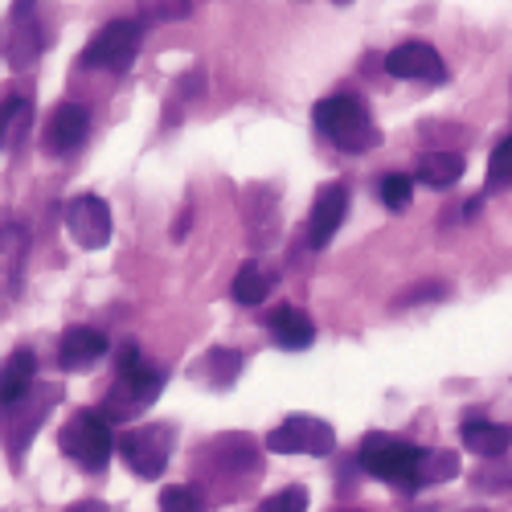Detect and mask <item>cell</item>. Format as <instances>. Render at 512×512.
Returning a JSON list of instances; mask_svg holds the SVG:
<instances>
[{
  "label": "cell",
  "mask_w": 512,
  "mask_h": 512,
  "mask_svg": "<svg viewBox=\"0 0 512 512\" xmlns=\"http://www.w3.org/2000/svg\"><path fill=\"white\" fill-rule=\"evenodd\" d=\"M386 70L394 78H406V82H426V87H439L447 78V66L439 58L435 46H426V41H406V46H394L386 54Z\"/></svg>",
  "instance_id": "9"
},
{
  "label": "cell",
  "mask_w": 512,
  "mask_h": 512,
  "mask_svg": "<svg viewBox=\"0 0 512 512\" xmlns=\"http://www.w3.org/2000/svg\"><path fill=\"white\" fill-rule=\"evenodd\" d=\"M107 353V336L95 328H66L58 340V365L62 369H87Z\"/></svg>",
  "instance_id": "13"
},
{
  "label": "cell",
  "mask_w": 512,
  "mask_h": 512,
  "mask_svg": "<svg viewBox=\"0 0 512 512\" xmlns=\"http://www.w3.org/2000/svg\"><path fill=\"white\" fill-rule=\"evenodd\" d=\"M414 177L431 189H451L463 177V156L459 152H422L414 164Z\"/></svg>",
  "instance_id": "17"
},
{
  "label": "cell",
  "mask_w": 512,
  "mask_h": 512,
  "mask_svg": "<svg viewBox=\"0 0 512 512\" xmlns=\"http://www.w3.org/2000/svg\"><path fill=\"white\" fill-rule=\"evenodd\" d=\"M377 197L386 201L390 209H402V205L414 197V177H406V173H386V177H381V185H377Z\"/></svg>",
  "instance_id": "23"
},
{
  "label": "cell",
  "mask_w": 512,
  "mask_h": 512,
  "mask_svg": "<svg viewBox=\"0 0 512 512\" xmlns=\"http://www.w3.org/2000/svg\"><path fill=\"white\" fill-rule=\"evenodd\" d=\"M508 443H512V426H504V422H488V418H467L463 422V447L476 451L480 459L504 455Z\"/></svg>",
  "instance_id": "15"
},
{
  "label": "cell",
  "mask_w": 512,
  "mask_h": 512,
  "mask_svg": "<svg viewBox=\"0 0 512 512\" xmlns=\"http://www.w3.org/2000/svg\"><path fill=\"white\" fill-rule=\"evenodd\" d=\"M33 373H37V357L29 349H17L0 361V406H13L33 390Z\"/></svg>",
  "instance_id": "14"
},
{
  "label": "cell",
  "mask_w": 512,
  "mask_h": 512,
  "mask_svg": "<svg viewBox=\"0 0 512 512\" xmlns=\"http://www.w3.org/2000/svg\"><path fill=\"white\" fill-rule=\"evenodd\" d=\"M66 512H107V504H99V500H78V504L66 508Z\"/></svg>",
  "instance_id": "28"
},
{
  "label": "cell",
  "mask_w": 512,
  "mask_h": 512,
  "mask_svg": "<svg viewBox=\"0 0 512 512\" xmlns=\"http://www.w3.org/2000/svg\"><path fill=\"white\" fill-rule=\"evenodd\" d=\"M259 512H308V492L295 484V488H283V492H275V496H267L263 504H259Z\"/></svg>",
  "instance_id": "25"
},
{
  "label": "cell",
  "mask_w": 512,
  "mask_h": 512,
  "mask_svg": "<svg viewBox=\"0 0 512 512\" xmlns=\"http://www.w3.org/2000/svg\"><path fill=\"white\" fill-rule=\"evenodd\" d=\"M345 213H349V185H340V181H328L316 201H312V218H308V246L312 250H324L336 230L345 226Z\"/></svg>",
  "instance_id": "10"
},
{
  "label": "cell",
  "mask_w": 512,
  "mask_h": 512,
  "mask_svg": "<svg viewBox=\"0 0 512 512\" xmlns=\"http://www.w3.org/2000/svg\"><path fill=\"white\" fill-rule=\"evenodd\" d=\"M25 111H29V103H21V99H5V103H0V148H5L13 123H17V119L25 123Z\"/></svg>",
  "instance_id": "26"
},
{
  "label": "cell",
  "mask_w": 512,
  "mask_h": 512,
  "mask_svg": "<svg viewBox=\"0 0 512 512\" xmlns=\"http://www.w3.org/2000/svg\"><path fill=\"white\" fill-rule=\"evenodd\" d=\"M312 123L316 132L336 144L340 152H369L373 144H381V132L369 115V107L357 99V95H328L316 103L312 111Z\"/></svg>",
  "instance_id": "2"
},
{
  "label": "cell",
  "mask_w": 512,
  "mask_h": 512,
  "mask_svg": "<svg viewBox=\"0 0 512 512\" xmlns=\"http://www.w3.org/2000/svg\"><path fill=\"white\" fill-rule=\"evenodd\" d=\"M87 132H91V111L78 103H62V107H54V115L46 123V152L70 156L87 144Z\"/></svg>",
  "instance_id": "11"
},
{
  "label": "cell",
  "mask_w": 512,
  "mask_h": 512,
  "mask_svg": "<svg viewBox=\"0 0 512 512\" xmlns=\"http://www.w3.org/2000/svg\"><path fill=\"white\" fill-rule=\"evenodd\" d=\"M66 230L82 250H103L111 242V209L95 193H78L66 205Z\"/></svg>",
  "instance_id": "8"
},
{
  "label": "cell",
  "mask_w": 512,
  "mask_h": 512,
  "mask_svg": "<svg viewBox=\"0 0 512 512\" xmlns=\"http://www.w3.org/2000/svg\"><path fill=\"white\" fill-rule=\"evenodd\" d=\"M41 29H37V13H33V5H17L13 9V50H9V62L17 66V70H25V66H33L37 62V54H41Z\"/></svg>",
  "instance_id": "16"
},
{
  "label": "cell",
  "mask_w": 512,
  "mask_h": 512,
  "mask_svg": "<svg viewBox=\"0 0 512 512\" xmlns=\"http://www.w3.org/2000/svg\"><path fill=\"white\" fill-rule=\"evenodd\" d=\"M140 41H144V25H140V21H132V17L107 21V25L91 37V46L82 50V66L119 74V70H127V66L136 62Z\"/></svg>",
  "instance_id": "4"
},
{
  "label": "cell",
  "mask_w": 512,
  "mask_h": 512,
  "mask_svg": "<svg viewBox=\"0 0 512 512\" xmlns=\"http://www.w3.org/2000/svg\"><path fill=\"white\" fill-rule=\"evenodd\" d=\"M267 451H275V455H332L336 431L316 414H291L267 435Z\"/></svg>",
  "instance_id": "6"
},
{
  "label": "cell",
  "mask_w": 512,
  "mask_h": 512,
  "mask_svg": "<svg viewBox=\"0 0 512 512\" xmlns=\"http://www.w3.org/2000/svg\"><path fill=\"white\" fill-rule=\"evenodd\" d=\"M472 512H480V508H472Z\"/></svg>",
  "instance_id": "29"
},
{
  "label": "cell",
  "mask_w": 512,
  "mask_h": 512,
  "mask_svg": "<svg viewBox=\"0 0 512 512\" xmlns=\"http://www.w3.org/2000/svg\"><path fill=\"white\" fill-rule=\"evenodd\" d=\"M512 189V136L496 144L488 160V193H508Z\"/></svg>",
  "instance_id": "20"
},
{
  "label": "cell",
  "mask_w": 512,
  "mask_h": 512,
  "mask_svg": "<svg viewBox=\"0 0 512 512\" xmlns=\"http://www.w3.org/2000/svg\"><path fill=\"white\" fill-rule=\"evenodd\" d=\"M455 476H459V455L455 451H418V467H414V484L410 488L447 484Z\"/></svg>",
  "instance_id": "18"
},
{
  "label": "cell",
  "mask_w": 512,
  "mask_h": 512,
  "mask_svg": "<svg viewBox=\"0 0 512 512\" xmlns=\"http://www.w3.org/2000/svg\"><path fill=\"white\" fill-rule=\"evenodd\" d=\"M164 390V369L140 361L136 345H123L119 349V361H115V386L107 390L103 398V418L111 422H127V418H136L140 410H148Z\"/></svg>",
  "instance_id": "1"
},
{
  "label": "cell",
  "mask_w": 512,
  "mask_h": 512,
  "mask_svg": "<svg viewBox=\"0 0 512 512\" xmlns=\"http://www.w3.org/2000/svg\"><path fill=\"white\" fill-rule=\"evenodd\" d=\"M58 447H62L78 467H87V472H103V467L111 463V451H115V435H111V426H107L103 414L78 410L74 418L62 422Z\"/></svg>",
  "instance_id": "3"
},
{
  "label": "cell",
  "mask_w": 512,
  "mask_h": 512,
  "mask_svg": "<svg viewBox=\"0 0 512 512\" xmlns=\"http://www.w3.org/2000/svg\"><path fill=\"white\" fill-rule=\"evenodd\" d=\"M267 328H271V340L287 353H304L312 340H316V324L304 308H291V304H279L271 316H267Z\"/></svg>",
  "instance_id": "12"
},
{
  "label": "cell",
  "mask_w": 512,
  "mask_h": 512,
  "mask_svg": "<svg viewBox=\"0 0 512 512\" xmlns=\"http://www.w3.org/2000/svg\"><path fill=\"white\" fill-rule=\"evenodd\" d=\"M205 365L213 369V381H218V386H230V381L242 373V353H234V349H213V353L205 357Z\"/></svg>",
  "instance_id": "24"
},
{
  "label": "cell",
  "mask_w": 512,
  "mask_h": 512,
  "mask_svg": "<svg viewBox=\"0 0 512 512\" xmlns=\"http://www.w3.org/2000/svg\"><path fill=\"white\" fill-rule=\"evenodd\" d=\"M119 455L132 467L136 476L156 480L164 476L168 455H173V439H168V426H136V431L119 435Z\"/></svg>",
  "instance_id": "7"
},
{
  "label": "cell",
  "mask_w": 512,
  "mask_h": 512,
  "mask_svg": "<svg viewBox=\"0 0 512 512\" xmlns=\"http://www.w3.org/2000/svg\"><path fill=\"white\" fill-rule=\"evenodd\" d=\"M25 259V230L21 226H0V275H17Z\"/></svg>",
  "instance_id": "21"
},
{
  "label": "cell",
  "mask_w": 512,
  "mask_h": 512,
  "mask_svg": "<svg viewBox=\"0 0 512 512\" xmlns=\"http://www.w3.org/2000/svg\"><path fill=\"white\" fill-rule=\"evenodd\" d=\"M160 512H209V508L189 484H173L160 492Z\"/></svg>",
  "instance_id": "22"
},
{
  "label": "cell",
  "mask_w": 512,
  "mask_h": 512,
  "mask_svg": "<svg viewBox=\"0 0 512 512\" xmlns=\"http://www.w3.org/2000/svg\"><path fill=\"white\" fill-rule=\"evenodd\" d=\"M361 467L394 488H410L414 484V467H418V447L394 439V435H369L361 443Z\"/></svg>",
  "instance_id": "5"
},
{
  "label": "cell",
  "mask_w": 512,
  "mask_h": 512,
  "mask_svg": "<svg viewBox=\"0 0 512 512\" xmlns=\"http://www.w3.org/2000/svg\"><path fill=\"white\" fill-rule=\"evenodd\" d=\"M230 295L238 304H246V308H259L267 295H271V275L263 271V263H242L238 267V275H234V287H230Z\"/></svg>",
  "instance_id": "19"
},
{
  "label": "cell",
  "mask_w": 512,
  "mask_h": 512,
  "mask_svg": "<svg viewBox=\"0 0 512 512\" xmlns=\"http://www.w3.org/2000/svg\"><path fill=\"white\" fill-rule=\"evenodd\" d=\"M148 13L160 17V21H177V17H189L193 5H156V9H148Z\"/></svg>",
  "instance_id": "27"
}]
</instances>
